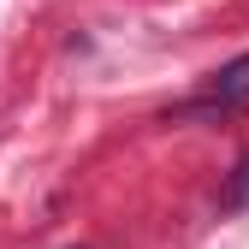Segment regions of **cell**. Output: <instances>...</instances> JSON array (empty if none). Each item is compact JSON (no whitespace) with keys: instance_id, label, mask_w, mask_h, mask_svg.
Returning a JSON list of instances; mask_svg holds the SVG:
<instances>
[{"instance_id":"6da1fadb","label":"cell","mask_w":249,"mask_h":249,"mask_svg":"<svg viewBox=\"0 0 249 249\" xmlns=\"http://www.w3.org/2000/svg\"><path fill=\"white\" fill-rule=\"evenodd\" d=\"M231 107H249V53H237L231 66H220L208 77V89L196 95L190 113H231Z\"/></svg>"},{"instance_id":"7a4b0ae2","label":"cell","mask_w":249,"mask_h":249,"mask_svg":"<svg viewBox=\"0 0 249 249\" xmlns=\"http://www.w3.org/2000/svg\"><path fill=\"white\" fill-rule=\"evenodd\" d=\"M231 196L249 208V154H243V160H237V172H231Z\"/></svg>"}]
</instances>
